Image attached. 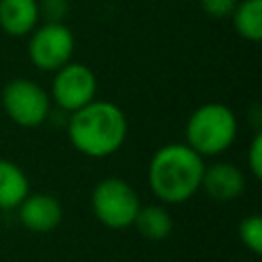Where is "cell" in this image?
<instances>
[{"label": "cell", "mask_w": 262, "mask_h": 262, "mask_svg": "<svg viewBox=\"0 0 262 262\" xmlns=\"http://www.w3.org/2000/svg\"><path fill=\"white\" fill-rule=\"evenodd\" d=\"M96 86H98L96 76L88 66L68 61L66 66L55 70L53 84H51V96L61 111L74 113L80 106L94 100Z\"/></svg>", "instance_id": "52a82bcc"}, {"label": "cell", "mask_w": 262, "mask_h": 262, "mask_svg": "<svg viewBox=\"0 0 262 262\" xmlns=\"http://www.w3.org/2000/svg\"><path fill=\"white\" fill-rule=\"evenodd\" d=\"M111 262H121V260H111Z\"/></svg>", "instance_id": "ac0fdd59"}, {"label": "cell", "mask_w": 262, "mask_h": 262, "mask_svg": "<svg viewBox=\"0 0 262 262\" xmlns=\"http://www.w3.org/2000/svg\"><path fill=\"white\" fill-rule=\"evenodd\" d=\"M205 162L186 143H168L154 151L147 164V182L151 192L168 205L188 201L199 188Z\"/></svg>", "instance_id": "7a4b0ae2"}, {"label": "cell", "mask_w": 262, "mask_h": 262, "mask_svg": "<svg viewBox=\"0 0 262 262\" xmlns=\"http://www.w3.org/2000/svg\"><path fill=\"white\" fill-rule=\"evenodd\" d=\"M76 41L74 33L63 23H45L31 31L29 39V59L35 68L45 72H55L68 61H72Z\"/></svg>", "instance_id": "8992f818"}, {"label": "cell", "mask_w": 262, "mask_h": 262, "mask_svg": "<svg viewBox=\"0 0 262 262\" xmlns=\"http://www.w3.org/2000/svg\"><path fill=\"white\" fill-rule=\"evenodd\" d=\"M2 106L18 127H39L49 117V94L33 80L14 78L2 90Z\"/></svg>", "instance_id": "5b68a950"}, {"label": "cell", "mask_w": 262, "mask_h": 262, "mask_svg": "<svg viewBox=\"0 0 262 262\" xmlns=\"http://www.w3.org/2000/svg\"><path fill=\"white\" fill-rule=\"evenodd\" d=\"M39 18L37 0H0V27L12 37L29 35Z\"/></svg>", "instance_id": "30bf717a"}, {"label": "cell", "mask_w": 262, "mask_h": 262, "mask_svg": "<svg viewBox=\"0 0 262 262\" xmlns=\"http://www.w3.org/2000/svg\"><path fill=\"white\" fill-rule=\"evenodd\" d=\"M201 2V8L207 16L211 18H225V16H231L237 0H199Z\"/></svg>", "instance_id": "2e32d148"}, {"label": "cell", "mask_w": 262, "mask_h": 262, "mask_svg": "<svg viewBox=\"0 0 262 262\" xmlns=\"http://www.w3.org/2000/svg\"><path fill=\"white\" fill-rule=\"evenodd\" d=\"M248 168L254 178H262V133L256 131L248 147Z\"/></svg>", "instance_id": "e0dca14e"}, {"label": "cell", "mask_w": 262, "mask_h": 262, "mask_svg": "<svg viewBox=\"0 0 262 262\" xmlns=\"http://www.w3.org/2000/svg\"><path fill=\"white\" fill-rule=\"evenodd\" d=\"M29 194V178L20 166L0 158V211H12Z\"/></svg>", "instance_id": "8fae6325"}, {"label": "cell", "mask_w": 262, "mask_h": 262, "mask_svg": "<svg viewBox=\"0 0 262 262\" xmlns=\"http://www.w3.org/2000/svg\"><path fill=\"white\" fill-rule=\"evenodd\" d=\"M127 117L111 100H90L70 113L68 135L72 145L88 158H106L115 154L127 137Z\"/></svg>", "instance_id": "6da1fadb"}, {"label": "cell", "mask_w": 262, "mask_h": 262, "mask_svg": "<svg viewBox=\"0 0 262 262\" xmlns=\"http://www.w3.org/2000/svg\"><path fill=\"white\" fill-rule=\"evenodd\" d=\"M237 233L242 244L252 252L260 254L262 252V217L260 215H248L239 221Z\"/></svg>", "instance_id": "5bb4252c"}, {"label": "cell", "mask_w": 262, "mask_h": 262, "mask_svg": "<svg viewBox=\"0 0 262 262\" xmlns=\"http://www.w3.org/2000/svg\"><path fill=\"white\" fill-rule=\"evenodd\" d=\"M70 2L68 0H41L39 2V16L45 18V23H61L68 14Z\"/></svg>", "instance_id": "9a60e30c"}, {"label": "cell", "mask_w": 262, "mask_h": 262, "mask_svg": "<svg viewBox=\"0 0 262 262\" xmlns=\"http://www.w3.org/2000/svg\"><path fill=\"white\" fill-rule=\"evenodd\" d=\"M201 188L215 201H233L246 188L244 172L229 162H215L205 166Z\"/></svg>", "instance_id": "9c48e42d"}, {"label": "cell", "mask_w": 262, "mask_h": 262, "mask_svg": "<svg viewBox=\"0 0 262 262\" xmlns=\"http://www.w3.org/2000/svg\"><path fill=\"white\" fill-rule=\"evenodd\" d=\"M133 225L141 237H145L149 242H164L166 237H170L174 221L166 207L147 205V207H139Z\"/></svg>", "instance_id": "7c38bea8"}, {"label": "cell", "mask_w": 262, "mask_h": 262, "mask_svg": "<svg viewBox=\"0 0 262 262\" xmlns=\"http://www.w3.org/2000/svg\"><path fill=\"white\" fill-rule=\"evenodd\" d=\"M235 33L252 43L262 39V0H242L231 12Z\"/></svg>", "instance_id": "4fadbf2b"}, {"label": "cell", "mask_w": 262, "mask_h": 262, "mask_svg": "<svg viewBox=\"0 0 262 262\" xmlns=\"http://www.w3.org/2000/svg\"><path fill=\"white\" fill-rule=\"evenodd\" d=\"M186 145L196 154L217 156L237 137V117L223 102H207L192 111L186 121Z\"/></svg>", "instance_id": "3957f363"}, {"label": "cell", "mask_w": 262, "mask_h": 262, "mask_svg": "<svg viewBox=\"0 0 262 262\" xmlns=\"http://www.w3.org/2000/svg\"><path fill=\"white\" fill-rule=\"evenodd\" d=\"M90 207L94 217L108 229H127L133 225L141 207L139 194L123 178H104L92 188Z\"/></svg>", "instance_id": "277c9868"}, {"label": "cell", "mask_w": 262, "mask_h": 262, "mask_svg": "<svg viewBox=\"0 0 262 262\" xmlns=\"http://www.w3.org/2000/svg\"><path fill=\"white\" fill-rule=\"evenodd\" d=\"M16 209H18L20 223L27 229L37 231V233H45V231L55 229L63 217L61 203L53 194H47V192L27 194Z\"/></svg>", "instance_id": "ba28073f"}]
</instances>
